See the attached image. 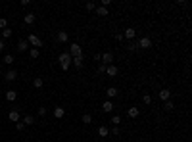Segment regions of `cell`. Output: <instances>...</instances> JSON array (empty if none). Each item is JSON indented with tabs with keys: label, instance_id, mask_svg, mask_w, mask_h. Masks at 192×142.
I'll return each mask as SVG.
<instances>
[{
	"label": "cell",
	"instance_id": "6da1fadb",
	"mask_svg": "<svg viewBox=\"0 0 192 142\" xmlns=\"http://www.w3.org/2000/svg\"><path fill=\"white\" fill-rule=\"evenodd\" d=\"M71 60H73V58H71L67 52H64V54L58 56V62H60V65H62V69H64V71H67V69L71 67Z\"/></svg>",
	"mask_w": 192,
	"mask_h": 142
},
{
	"label": "cell",
	"instance_id": "7a4b0ae2",
	"mask_svg": "<svg viewBox=\"0 0 192 142\" xmlns=\"http://www.w3.org/2000/svg\"><path fill=\"white\" fill-rule=\"evenodd\" d=\"M67 54L71 56V58H79V56H83V50H81V46H79V44H75V42H73V44L69 46V52H67Z\"/></svg>",
	"mask_w": 192,
	"mask_h": 142
},
{
	"label": "cell",
	"instance_id": "3957f363",
	"mask_svg": "<svg viewBox=\"0 0 192 142\" xmlns=\"http://www.w3.org/2000/svg\"><path fill=\"white\" fill-rule=\"evenodd\" d=\"M27 42L31 46H35V48H39V46H42V41L37 37V35H29V38H27Z\"/></svg>",
	"mask_w": 192,
	"mask_h": 142
},
{
	"label": "cell",
	"instance_id": "277c9868",
	"mask_svg": "<svg viewBox=\"0 0 192 142\" xmlns=\"http://www.w3.org/2000/svg\"><path fill=\"white\" fill-rule=\"evenodd\" d=\"M100 60L104 62V65H111V62H114V54H111V52H104V54L100 56Z\"/></svg>",
	"mask_w": 192,
	"mask_h": 142
},
{
	"label": "cell",
	"instance_id": "5b68a950",
	"mask_svg": "<svg viewBox=\"0 0 192 142\" xmlns=\"http://www.w3.org/2000/svg\"><path fill=\"white\" fill-rule=\"evenodd\" d=\"M137 44H138V48H150V46H152V41H150V37H142Z\"/></svg>",
	"mask_w": 192,
	"mask_h": 142
},
{
	"label": "cell",
	"instance_id": "8992f818",
	"mask_svg": "<svg viewBox=\"0 0 192 142\" xmlns=\"http://www.w3.org/2000/svg\"><path fill=\"white\" fill-rule=\"evenodd\" d=\"M119 73V69H117V65H108V67H106V75H108V77H115V75Z\"/></svg>",
	"mask_w": 192,
	"mask_h": 142
},
{
	"label": "cell",
	"instance_id": "52a82bcc",
	"mask_svg": "<svg viewBox=\"0 0 192 142\" xmlns=\"http://www.w3.org/2000/svg\"><path fill=\"white\" fill-rule=\"evenodd\" d=\"M4 79H6V81H8V83L15 81V79H18V71H14V69H10V71H6Z\"/></svg>",
	"mask_w": 192,
	"mask_h": 142
},
{
	"label": "cell",
	"instance_id": "ba28073f",
	"mask_svg": "<svg viewBox=\"0 0 192 142\" xmlns=\"http://www.w3.org/2000/svg\"><path fill=\"white\" fill-rule=\"evenodd\" d=\"M58 42H62V44H64V42H67L69 41V35H67V31H58Z\"/></svg>",
	"mask_w": 192,
	"mask_h": 142
},
{
	"label": "cell",
	"instance_id": "9c48e42d",
	"mask_svg": "<svg viewBox=\"0 0 192 142\" xmlns=\"http://www.w3.org/2000/svg\"><path fill=\"white\" fill-rule=\"evenodd\" d=\"M135 35H137V31H135L133 27H129V29H125L123 38H129V41H133V38H135Z\"/></svg>",
	"mask_w": 192,
	"mask_h": 142
},
{
	"label": "cell",
	"instance_id": "30bf717a",
	"mask_svg": "<svg viewBox=\"0 0 192 142\" xmlns=\"http://www.w3.org/2000/svg\"><path fill=\"white\" fill-rule=\"evenodd\" d=\"M8 119L12 121V123H18V121H19V111H18V110H12V111L8 113Z\"/></svg>",
	"mask_w": 192,
	"mask_h": 142
},
{
	"label": "cell",
	"instance_id": "8fae6325",
	"mask_svg": "<svg viewBox=\"0 0 192 142\" xmlns=\"http://www.w3.org/2000/svg\"><path fill=\"white\" fill-rule=\"evenodd\" d=\"M169 98H171V90H169V88H163V90H160V100L167 102Z\"/></svg>",
	"mask_w": 192,
	"mask_h": 142
},
{
	"label": "cell",
	"instance_id": "7c38bea8",
	"mask_svg": "<svg viewBox=\"0 0 192 142\" xmlns=\"http://www.w3.org/2000/svg\"><path fill=\"white\" fill-rule=\"evenodd\" d=\"M23 21H25V25H33V23L37 21V15H35V14H27L25 17H23Z\"/></svg>",
	"mask_w": 192,
	"mask_h": 142
},
{
	"label": "cell",
	"instance_id": "4fadbf2b",
	"mask_svg": "<svg viewBox=\"0 0 192 142\" xmlns=\"http://www.w3.org/2000/svg\"><path fill=\"white\" fill-rule=\"evenodd\" d=\"M106 94H108V98H117L119 96V90L115 87H110L108 90H106Z\"/></svg>",
	"mask_w": 192,
	"mask_h": 142
},
{
	"label": "cell",
	"instance_id": "5bb4252c",
	"mask_svg": "<svg viewBox=\"0 0 192 142\" xmlns=\"http://www.w3.org/2000/svg\"><path fill=\"white\" fill-rule=\"evenodd\" d=\"M64 115H65V110H64V108H60V106H58V108H54V117H56V119H62Z\"/></svg>",
	"mask_w": 192,
	"mask_h": 142
},
{
	"label": "cell",
	"instance_id": "9a60e30c",
	"mask_svg": "<svg viewBox=\"0 0 192 142\" xmlns=\"http://www.w3.org/2000/svg\"><path fill=\"white\" fill-rule=\"evenodd\" d=\"M102 110H104L106 113H110V111H114V104H111L110 100H108V102H104V104H102Z\"/></svg>",
	"mask_w": 192,
	"mask_h": 142
},
{
	"label": "cell",
	"instance_id": "2e32d148",
	"mask_svg": "<svg viewBox=\"0 0 192 142\" xmlns=\"http://www.w3.org/2000/svg\"><path fill=\"white\" fill-rule=\"evenodd\" d=\"M83 62H85V60H83V56H79V58H73V60H71V64H73L77 69H81L83 67Z\"/></svg>",
	"mask_w": 192,
	"mask_h": 142
},
{
	"label": "cell",
	"instance_id": "e0dca14e",
	"mask_svg": "<svg viewBox=\"0 0 192 142\" xmlns=\"http://www.w3.org/2000/svg\"><path fill=\"white\" fill-rule=\"evenodd\" d=\"M94 12H96V15H102V17H106V15H108V8H104V6H98Z\"/></svg>",
	"mask_w": 192,
	"mask_h": 142
},
{
	"label": "cell",
	"instance_id": "ac0fdd59",
	"mask_svg": "<svg viewBox=\"0 0 192 142\" xmlns=\"http://www.w3.org/2000/svg\"><path fill=\"white\" fill-rule=\"evenodd\" d=\"M15 98H18V92H15V90H8V92H6V100H8V102H14Z\"/></svg>",
	"mask_w": 192,
	"mask_h": 142
},
{
	"label": "cell",
	"instance_id": "d6986e66",
	"mask_svg": "<svg viewBox=\"0 0 192 142\" xmlns=\"http://www.w3.org/2000/svg\"><path fill=\"white\" fill-rule=\"evenodd\" d=\"M127 113H129V117H133V119H135V117H138V115H140V110H138V108H129Z\"/></svg>",
	"mask_w": 192,
	"mask_h": 142
},
{
	"label": "cell",
	"instance_id": "ffe728a7",
	"mask_svg": "<svg viewBox=\"0 0 192 142\" xmlns=\"http://www.w3.org/2000/svg\"><path fill=\"white\" fill-rule=\"evenodd\" d=\"M27 48H29V42L27 41H19V44H18V50L19 52H25Z\"/></svg>",
	"mask_w": 192,
	"mask_h": 142
},
{
	"label": "cell",
	"instance_id": "44dd1931",
	"mask_svg": "<svg viewBox=\"0 0 192 142\" xmlns=\"http://www.w3.org/2000/svg\"><path fill=\"white\" fill-rule=\"evenodd\" d=\"M2 62H4L6 65H12V64H14V62H15V58H14V56H12V54H6V56H4V60H2Z\"/></svg>",
	"mask_w": 192,
	"mask_h": 142
},
{
	"label": "cell",
	"instance_id": "7402d4cb",
	"mask_svg": "<svg viewBox=\"0 0 192 142\" xmlns=\"http://www.w3.org/2000/svg\"><path fill=\"white\" fill-rule=\"evenodd\" d=\"M42 85H44L42 77H35V81H33V87H35V88H42Z\"/></svg>",
	"mask_w": 192,
	"mask_h": 142
},
{
	"label": "cell",
	"instance_id": "603a6c76",
	"mask_svg": "<svg viewBox=\"0 0 192 142\" xmlns=\"http://www.w3.org/2000/svg\"><path fill=\"white\" fill-rule=\"evenodd\" d=\"M98 134H100L102 138H104V136H108V134H110V129H108V127H104V125H102V127L98 129Z\"/></svg>",
	"mask_w": 192,
	"mask_h": 142
},
{
	"label": "cell",
	"instance_id": "cb8c5ba5",
	"mask_svg": "<svg viewBox=\"0 0 192 142\" xmlns=\"http://www.w3.org/2000/svg\"><path fill=\"white\" fill-rule=\"evenodd\" d=\"M29 56H31L33 60H37L39 56H41V52H39V48H31V52H29Z\"/></svg>",
	"mask_w": 192,
	"mask_h": 142
},
{
	"label": "cell",
	"instance_id": "d4e9b609",
	"mask_svg": "<svg viewBox=\"0 0 192 142\" xmlns=\"http://www.w3.org/2000/svg\"><path fill=\"white\" fill-rule=\"evenodd\" d=\"M25 123L33 125V123H35V117H33V115H25V117H23V125H25Z\"/></svg>",
	"mask_w": 192,
	"mask_h": 142
},
{
	"label": "cell",
	"instance_id": "484cf974",
	"mask_svg": "<svg viewBox=\"0 0 192 142\" xmlns=\"http://www.w3.org/2000/svg\"><path fill=\"white\" fill-rule=\"evenodd\" d=\"M163 108H165V111H171V110L175 108V104H173L171 100H167V102H163Z\"/></svg>",
	"mask_w": 192,
	"mask_h": 142
},
{
	"label": "cell",
	"instance_id": "4316f807",
	"mask_svg": "<svg viewBox=\"0 0 192 142\" xmlns=\"http://www.w3.org/2000/svg\"><path fill=\"white\" fill-rule=\"evenodd\" d=\"M0 29H2V31L8 29V19H6V17H0Z\"/></svg>",
	"mask_w": 192,
	"mask_h": 142
},
{
	"label": "cell",
	"instance_id": "83f0119b",
	"mask_svg": "<svg viewBox=\"0 0 192 142\" xmlns=\"http://www.w3.org/2000/svg\"><path fill=\"white\" fill-rule=\"evenodd\" d=\"M12 37V29H4V31H2V41H4V38H10Z\"/></svg>",
	"mask_w": 192,
	"mask_h": 142
},
{
	"label": "cell",
	"instance_id": "f1b7e54d",
	"mask_svg": "<svg viewBox=\"0 0 192 142\" xmlns=\"http://www.w3.org/2000/svg\"><path fill=\"white\" fill-rule=\"evenodd\" d=\"M111 123H114V127H119V123H121V117H119V115H114V117H111Z\"/></svg>",
	"mask_w": 192,
	"mask_h": 142
},
{
	"label": "cell",
	"instance_id": "f546056e",
	"mask_svg": "<svg viewBox=\"0 0 192 142\" xmlns=\"http://www.w3.org/2000/svg\"><path fill=\"white\" fill-rule=\"evenodd\" d=\"M127 50H129V52H137V50H138V44H137V42H133L131 46H127Z\"/></svg>",
	"mask_w": 192,
	"mask_h": 142
},
{
	"label": "cell",
	"instance_id": "4dcf8cb0",
	"mask_svg": "<svg viewBox=\"0 0 192 142\" xmlns=\"http://www.w3.org/2000/svg\"><path fill=\"white\" fill-rule=\"evenodd\" d=\"M142 102H144V104H152V96L150 94H144V96H142Z\"/></svg>",
	"mask_w": 192,
	"mask_h": 142
},
{
	"label": "cell",
	"instance_id": "1f68e13d",
	"mask_svg": "<svg viewBox=\"0 0 192 142\" xmlns=\"http://www.w3.org/2000/svg\"><path fill=\"white\" fill-rule=\"evenodd\" d=\"M90 121H92V117H90V115H88V113H85V115H83V123H90Z\"/></svg>",
	"mask_w": 192,
	"mask_h": 142
},
{
	"label": "cell",
	"instance_id": "d6a6232c",
	"mask_svg": "<svg viewBox=\"0 0 192 142\" xmlns=\"http://www.w3.org/2000/svg\"><path fill=\"white\" fill-rule=\"evenodd\" d=\"M85 8H87L88 12H92V10H96V6L92 4V2H87V4H85Z\"/></svg>",
	"mask_w": 192,
	"mask_h": 142
},
{
	"label": "cell",
	"instance_id": "836d02e7",
	"mask_svg": "<svg viewBox=\"0 0 192 142\" xmlns=\"http://www.w3.org/2000/svg\"><path fill=\"white\" fill-rule=\"evenodd\" d=\"M106 67H108V65L100 64V65H98V73H106Z\"/></svg>",
	"mask_w": 192,
	"mask_h": 142
},
{
	"label": "cell",
	"instance_id": "e575fe53",
	"mask_svg": "<svg viewBox=\"0 0 192 142\" xmlns=\"http://www.w3.org/2000/svg\"><path fill=\"white\" fill-rule=\"evenodd\" d=\"M39 115H41V117H44V115H46V108H39Z\"/></svg>",
	"mask_w": 192,
	"mask_h": 142
},
{
	"label": "cell",
	"instance_id": "d590c367",
	"mask_svg": "<svg viewBox=\"0 0 192 142\" xmlns=\"http://www.w3.org/2000/svg\"><path fill=\"white\" fill-rule=\"evenodd\" d=\"M15 129H18V131H23V129H25V125H23V123H19V121H18V123H15Z\"/></svg>",
	"mask_w": 192,
	"mask_h": 142
},
{
	"label": "cell",
	"instance_id": "8d00e7d4",
	"mask_svg": "<svg viewBox=\"0 0 192 142\" xmlns=\"http://www.w3.org/2000/svg\"><path fill=\"white\" fill-rule=\"evenodd\" d=\"M115 41H117V42L123 41V33H117V35H115Z\"/></svg>",
	"mask_w": 192,
	"mask_h": 142
},
{
	"label": "cell",
	"instance_id": "74e56055",
	"mask_svg": "<svg viewBox=\"0 0 192 142\" xmlns=\"http://www.w3.org/2000/svg\"><path fill=\"white\" fill-rule=\"evenodd\" d=\"M110 133H111V134H119V127H114V129L110 131Z\"/></svg>",
	"mask_w": 192,
	"mask_h": 142
},
{
	"label": "cell",
	"instance_id": "f35d334b",
	"mask_svg": "<svg viewBox=\"0 0 192 142\" xmlns=\"http://www.w3.org/2000/svg\"><path fill=\"white\" fill-rule=\"evenodd\" d=\"M4 48H6V44H4V41H2V38H0V52L4 50Z\"/></svg>",
	"mask_w": 192,
	"mask_h": 142
}]
</instances>
